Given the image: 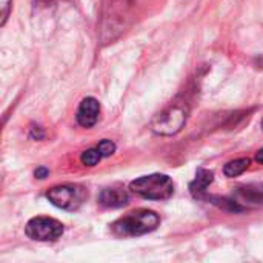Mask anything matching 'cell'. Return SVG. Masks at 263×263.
<instances>
[{"label":"cell","instance_id":"12","mask_svg":"<svg viewBox=\"0 0 263 263\" xmlns=\"http://www.w3.org/2000/svg\"><path fill=\"white\" fill-rule=\"evenodd\" d=\"M97 148H99V151L102 153L103 157H109V156H112V154L116 153V143L111 142V140H108V139L102 140V142L97 145Z\"/></svg>","mask_w":263,"mask_h":263},{"label":"cell","instance_id":"13","mask_svg":"<svg viewBox=\"0 0 263 263\" xmlns=\"http://www.w3.org/2000/svg\"><path fill=\"white\" fill-rule=\"evenodd\" d=\"M29 136H31L34 140H42V139L45 137V133H43V129H42L40 126H32Z\"/></svg>","mask_w":263,"mask_h":263},{"label":"cell","instance_id":"15","mask_svg":"<svg viewBox=\"0 0 263 263\" xmlns=\"http://www.w3.org/2000/svg\"><path fill=\"white\" fill-rule=\"evenodd\" d=\"M8 6H9V0H2V8H3V12H2V25H5V22L8 18Z\"/></svg>","mask_w":263,"mask_h":263},{"label":"cell","instance_id":"9","mask_svg":"<svg viewBox=\"0 0 263 263\" xmlns=\"http://www.w3.org/2000/svg\"><path fill=\"white\" fill-rule=\"evenodd\" d=\"M214 182V173L205 168H199L196 179L190 183V191L196 199H206V188Z\"/></svg>","mask_w":263,"mask_h":263},{"label":"cell","instance_id":"4","mask_svg":"<svg viewBox=\"0 0 263 263\" xmlns=\"http://www.w3.org/2000/svg\"><path fill=\"white\" fill-rule=\"evenodd\" d=\"M46 199L57 208L65 211H77L88 199V191L80 185H59L46 193Z\"/></svg>","mask_w":263,"mask_h":263},{"label":"cell","instance_id":"1","mask_svg":"<svg viewBox=\"0 0 263 263\" xmlns=\"http://www.w3.org/2000/svg\"><path fill=\"white\" fill-rule=\"evenodd\" d=\"M160 225V217L151 210H136L117 219L111 231L117 237H139L153 233Z\"/></svg>","mask_w":263,"mask_h":263},{"label":"cell","instance_id":"7","mask_svg":"<svg viewBox=\"0 0 263 263\" xmlns=\"http://www.w3.org/2000/svg\"><path fill=\"white\" fill-rule=\"evenodd\" d=\"M233 199L239 205L245 203L250 206H263V182L237 186L233 194Z\"/></svg>","mask_w":263,"mask_h":263},{"label":"cell","instance_id":"2","mask_svg":"<svg viewBox=\"0 0 263 263\" xmlns=\"http://www.w3.org/2000/svg\"><path fill=\"white\" fill-rule=\"evenodd\" d=\"M129 190L148 200H166L174 194V182L170 176L157 173L133 180Z\"/></svg>","mask_w":263,"mask_h":263},{"label":"cell","instance_id":"11","mask_svg":"<svg viewBox=\"0 0 263 263\" xmlns=\"http://www.w3.org/2000/svg\"><path fill=\"white\" fill-rule=\"evenodd\" d=\"M102 157H103L102 153H100L99 148L96 146V148H91V149L83 151L82 156H80V162H82L85 166H96V165L100 162Z\"/></svg>","mask_w":263,"mask_h":263},{"label":"cell","instance_id":"3","mask_svg":"<svg viewBox=\"0 0 263 263\" xmlns=\"http://www.w3.org/2000/svg\"><path fill=\"white\" fill-rule=\"evenodd\" d=\"M188 112L190 108L186 102H174L154 116L151 120V129L159 136H174L185 126Z\"/></svg>","mask_w":263,"mask_h":263},{"label":"cell","instance_id":"8","mask_svg":"<svg viewBox=\"0 0 263 263\" xmlns=\"http://www.w3.org/2000/svg\"><path fill=\"white\" fill-rule=\"evenodd\" d=\"M129 197L125 188L122 186H109L102 190L100 196H99V202L100 205L106 206V208H120L125 206L128 203Z\"/></svg>","mask_w":263,"mask_h":263},{"label":"cell","instance_id":"6","mask_svg":"<svg viewBox=\"0 0 263 263\" xmlns=\"http://www.w3.org/2000/svg\"><path fill=\"white\" fill-rule=\"evenodd\" d=\"M99 114H100V103L97 99L94 97H85L76 112V119L77 123L83 128H92L97 120H99Z\"/></svg>","mask_w":263,"mask_h":263},{"label":"cell","instance_id":"14","mask_svg":"<svg viewBox=\"0 0 263 263\" xmlns=\"http://www.w3.org/2000/svg\"><path fill=\"white\" fill-rule=\"evenodd\" d=\"M48 174H49V171H48L46 168H43V166H40V168H37V170L34 171V176H35L37 179H46Z\"/></svg>","mask_w":263,"mask_h":263},{"label":"cell","instance_id":"16","mask_svg":"<svg viewBox=\"0 0 263 263\" xmlns=\"http://www.w3.org/2000/svg\"><path fill=\"white\" fill-rule=\"evenodd\" d=\"M256 160L263 165V148L260 149V151H257V154H256Z\"/></svg>","mask_w":263,"mask_h":263},{"label":"cell","instance_id":"17","mask_svg":"<svg viewBox=\"0 0 263 263\" xmlns=\"http://www.w3.org/2000/svg\"><path fill=\"white\" fill-rule=\"evenodd\" d=\"M262 129H263V120H262Z\"/></svg>","mask_w":263,"mask_h":263},{"label":"cell","instance_id":"5","mask_svg":"<svg viewBox=\"0 0 263 263\" xmlns=\"http://www.w3.org/2000/svg\"><path fill=\"white\" fill-rule=\"evenodd\" d=\"M65 228L63 223L52 217H34L25 227V234L35 242H55L62 237Z\"/></svg>","mask_w":263,"mask_h":263},{"label":"cell","instance_id":"10","mask_svg":"<svg viewBox=\"0 0 263 263\" xmlns=\"http://www.w3.org/2000/svg\"><path fill=\"white\" fill-rule=\"evenodd\" d=\"M250 163H251V160H250V159H245V157H243V159L231 160V162H228V163L223 166V174H225L227 177H237V176L243 174V173L248 170Z\"/></svg>","mask_w":263,"mask_h":263}]
</instances>
